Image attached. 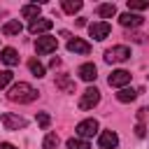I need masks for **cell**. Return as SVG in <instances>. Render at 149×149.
Here are the masks:
<instances>
[{
  "instance_id": "1",
  "label": "cell",
  "mask_w": 149,
  "mask_h": 149,
  "mask_svg": "<svg viewBox=\"0 0 149 149\" xmlns=\"http://www.w3.org/2000/svg\"><path fill=\"white\" fill-rule=\"evenodd\" d=\"M7 98L12 100V102H19V105H26V102H33L35 98H37V91L28 84V81H19V84H14L12 88H9V93H7Z\"/></svg>"
},
{
  "instance_id": "2",
  "label": "cell",
  "mask_w": 149,
  "mask_h": 149,
  "mask_svg": "<svg viewBox=\"0 0 149 149\" xmlns=\"http://www.w3.org/2000/svg\"><path fill=\"white\" fill-rule=\"evenodd\" d=\"M128 58H130V49L126 44H119V47H112V49L105 51V61L107 63H123Z\"/></svg>"
},
{
  "instance_id": "3",
  "label": "cell",
  "mask_w": 149,
  "mask_h": 149,
  "mask_svg": "<svg viewBox=\"0 0 149 149\" xmlns=\"http://www.w3.org/2000/svg\"><path fill=\"white\" fill-rule=\"evenodd\" d=\"M98 102H100V91L95 86H88L79 98V109H93Z\"/></svg>"
},
{
  "instance_id": "4",
  "label": "cell",
  "mask_w": 149,
  "mask_h": 149,
  "mask_svg": "<svg viewBox=\"0 0 149 149\" xmlns=\"http://www.w3.org/2000/svg\"><path fill=\"white\" fill-rule=\"evenodd\" d=\"M0 121H2V126H5L7 130H19V128H26V123H28L23 116L9 114V112H2V114H0Z\"/></svg>"
},
{
  "instance_id": "5",
  "label": "cell",
  "mask_w": 149,
  "mask_h": 149,
  "mask_svg": "<svg viewBox=\"0 0 149 149\" xmlns=\"http://www.w3.org/2000/svg\"><path fill=\"white\" fill-rule=\"evenodd\" d=\"M77 135L81 137V140H86V137H93L95 133H98V121L95 119H84V121H79L77 123Z\"/></svg>"
},
{
  "instance_id": "6",
  "label": "cell",
  "mask_w": 149,
  "mask_h": 149,
  "mask_svg": "<svg viewBox=\"0 0 149 149\" xmlns=\"http://www.w3.org/2000/svg\"><path fill=\"white\" fill-rule=\"evenodd\" d=\"M56 47H58V42H56V37H51V35H42V37L35 40V49H37V54H42V56L56 51Z\"/></svg>"
},
{
  "instance_id": "7",
  "label": "cell",
  "mask_w": 149,
  "mask_h": 149,
  "mask_svg": "<svg viewBox=\"0 0 149 149\" xmlns=\"http://www.w3.org/2000/svg\"><path fill=\"white\" fill-rule=\"evenodd\" d=\"M130 72L128 70H114L112 74H109V79H107V84L109 86H114V88H126V84H130Z\"/></svg>"
},
{
  "instance_id": "8",
  "label": "cell",
  "mask_w": 149,
  "mask_h": 149,
  "mask_svg": "<svg viewBox=\"0 0 149 149\" xmlns=\"http://www.w3.org/2000/svg\"><path fill=\"white\" fill-rule=\"evenodd\" d=\"M109 30H112V28H109V23H107V21H95V23H91V26H88L91 37H93V40H98V42H102V40L109 35Z\"/></svg>"
},
{
  "instance_id": "9",
  "label": "cell",
  "mask_w": 149,
  "mask_h": 149,
  "mask_svg": "<svg viewBox=\"0 0 149 149\" xmlns=\"http://www.w3.org/2000/svg\"><path fill=\"white\" fill-rule=\"evenodd\" d=\"M119 144V135L114 130H102L100 137H98V147L100 149H114Z\"/></svg>"
},
{
  "instance_id": "10",
  "label": "cell",
  "mask_w": 149,
  "mask_h": 149,
  "mask_svg": "<svg viewBox=\"0 0 149 149\" xmlns=\"http://www.w3.org/2000/svg\"><path fill=\"white\" fill-rule=\"evenodd\" d=\"M68 51H72V54H81V56H88V54H91V44L84 42V40H79V37H72V40L68 42Z\"/></svg>"
},
{
  "instance_id": "11",
  "label": "cell",
  "mask_w": 149,
  "mask_h": 149,
  "mask_svg": "<svg viewBox=\"0 0 149 149\" xmlns=\"http://www.w3.org/2000/svg\"><path fill=\"white\" fill-rule=\"evenodd\" d=\"M142 16L140 14H133V12H123L121 16H119V23L123 26V28H135V26H142Z\"/></svg>"
},
{
  "instance_id": "12",
  "label": "cell",
  "mask_w": 149,
  "mask_h": 149,
  "mask_svg": "<svg viewBox=\"0 0 149 149\" xmlns=\"http://www.w3.org/2000/svg\"><path fill=\"white\" fill-rule=\"evenodd\" d=\"M51 26H54V21H51V19H35V21H30L28 30H30L33 35H40V33L51 30Z\"/></svg>"
},
{
  "instance_id": "13",
  "label": "cell",
  "mask_w": 149,
  "mask_h": 149,
  "mask_svg": "<svg viewBox=\"0 0 149 149\" xmlns=\"http://www.w3.org/2000/svg\"><path fill=\"white\" fill-rule=\"evenodd\" d=\"M0 61L5 63V65H19V51L16 49H12V47H5L2 49V54H0Z\"/></svg>"
},
{
  "instance_id": "14",
  "label": "cell",
  "mask_w": 149,
  "mask_h": 149,
  "mask_svg": "<svg viewBox=\"0 0 149 149\" xmlns=\"http://www.w3.org/2000/svg\"><path fill=\"white\" fill-rule=\"evenodd\" d=\"M77 74H79L84 81H93V79L98 77V70H95V65H93V63H84V65H79Z\"/></svg>"
},
{
  "instance_id": "15",
  "label": "cell",
  "mask_w": 149,
  "mask_h": 149,
  "mask_svg": "<svg viewBox=\"0 0 149 149\" xmlns=\"http://www.w3.org/2000/svg\"><path fill=\"white\" fill-rule=\"evenodd\" d=\"M56 86H58L63 93H74V81H72L68 74H61V77H56Z\"/></svg>"
},
{
  "instance_id": "16",
  "label": "cell",
  "mask_w": 149,
  "mask_h": 149,
  "mask_svg": "<svg viewBox=\"0 0 149 149\" xmlns=\"http://www.w3.org/2000/svg\"><path fill=\"white\" fill-rule=\"evenodd\" d=\"M95 12H98V16H102V19H112V16H116V5L105 2V5H98Z\"/></svg>"
},
{
  "instance_id": "17",
  "label": "cell",
  "mask_w": 149,
  "mask_h": 149,
  "mask_svg": "<svg viewBox=\"0 0 149 149\" xmlns=\"http://www.w3.org/2000/svg\"><path fill=\"white\" fill-rule=\"evenodd\" d=\"M137 98V91L135 88H119V93H116V100L119 102H133Z\"/></svg>"
},
{
  "instance_id": "18",
  "label": "cell",
  "mask_w": 149,
  "mask_h": 149,
  "mask_svg": "<svg viewBox=\"0 0 149 149\" xmlns=\"http://www.w3.org/2000/svg\"><path fill=\"white\" fill-rule=\"evenodd\" d=\"M37 14H40V5H23V7H21V16H23V19L35 21Z\"/></svg>"
},
{
  "instance_id": "19",
  "label": "cell",
  "mask_w": 149,
  "mask_h": 149,
  "mask_svg": "<svg viewBox=\"0 0 149 149\" xmlns=\"http://www.w3.org/2000/svg\"><path fill=\"white\" fill-rule=\"evenodd\" d=\"M23 30V26L19 23V21H7L5 26H2V35H19Z\"/></svg>"
},
{
  "instance_id": "20",
  "label": "cell",
  "mask_w": 149,
  "mask_h": 149,
  "mask_svg": "<svg viewBox=\"0 0 149 149\" xmlns=\"http://www.w3.org/2000/svg\"><path fill=\"white\" fill-rule=\"evenodd\" d=\"M81 9V0H63V12L65 14H74Z\"/></svg>"
},
{
  "instance_id": "21",
  "label": "cell",
  "mask_w": 149,
  "mask_h": 149,
  "mask_svg": "<svg viewBox=\"0 0 149 149\" xmlns=\"http://www.w3.org/2000/svg\"><path fill=\"white\" fill-rule=\"evenodd\" d=\"M28 68H30V72H33L35 77H44V65H42L37 58H30V61H28Z\"/></svg>"
},
{
  "instance_id": "22",
  "label": "cell",
  "mask_w": 149,
  "mask_h": 149,
  "mask_svg": "<svg viewBox=\"0 0 149 149\" xmlns=\"http://www.w3.org/2000/svg\"><path fill=\"white\" fill-rule=\"evenodd\" d=\"M68 149H91V144L81 137H70L68 140Z\"/></svg>"
},
{
  "instance_id": "23",
  "label": "cell",
  "mask_w": 149,
  "mask_h": 149,
  "mask_svg": "<svg viewBox=\"0 0 149 149\" xmlns=\"http://www.w3.org/2000/svg\"><path fill=\"white\" fill-rule=\"evenodd\" d=\"M149 7V0H128V12H140V9H147Z\"/></svg>"
},
{
  "instance_id": "24",
  "label": "cell",
  "mask_w": 149,
  "mask_h": 149,
  "mask_svg": "<svg viewBox=\"0 0 149 149\" xmlns=\"http://www.w3.org/2000/svg\"><path fill=\"white\" fill-rule=\"evenodd\" d=\"M42 147H44V149H58V135H56V133H49V135L44 137Z\"/></svg>"
},
{
  "instance_id": "25",
  "label": "cell",
  "mask_w": 149,
  "mask_h": 149,
  "mask_svg": "<svg viewBox=\"0 0 149 149\" xmlns=\"http://www.w3.org/2000/svg\"><path fill=\"white\" fill-rule=\"evenodd\" d=\"M9 81H12V72H9V70H0V91H2Z\"/></svg>"
},
{
  "instance_id": "26",
  "label": "cell",
  "mask_w": 149,
  "mask_h": 149,
  "mask_svg": "<svg viewBox=\"0 0 149 149\" xmlns=\"http://www.w3.org/2000/svg\"><path fill=\"white\" fill-rule=\"evenodd\" d=\"M37 123H40V128H49V123H51L49 114H47V112H40V114H37Z\"/></svg>"
},
{
  "instance_id": "27",
  "label": "cell",
  "mask_w": 149,
  "mask_h": 149,
  "mask_svg": "<svg viewBox=\"0 0 149 149\" xmlns=\"http://www.w3.org/2000/svg\"><path fill=\"white\" fill-rule=\"evenodd\" d=\"M135 135H137V137H144V135H147V130H144V126H142V123H137V126H135Z\"/></svg>"
},
{
  "instance_id": "28",
  "label": "cell",
  "mask_w": 149,
  "mask_h": 149,
  "mask_svg": "<svg viewBox=\"0 0 149 149\" xmlns=\"http://www.w3.org/2000/svg\"><path fill=\"white\" fill-rule=\"evenodd\" d=\"M147 112H149V109H147V107H142V109H140V112H137V119H140V121H142V119H144V116H147Z\"/></svg>"
},
{
  "instance_id": "29",
  "label": "cell",
  "mask_w": 149,
  "mask_h": 149,
  "mask_svg": "<svg viewBox=\"0 0 149 149\" xmlns=\"http://www.w3.org/2000/svg\"><path fill=\"white\" fill-rule=\"evenodd\" d=\"M0 149H19V147H14V144H9V142H0Z\"/></svg>"
}]
</instances>
